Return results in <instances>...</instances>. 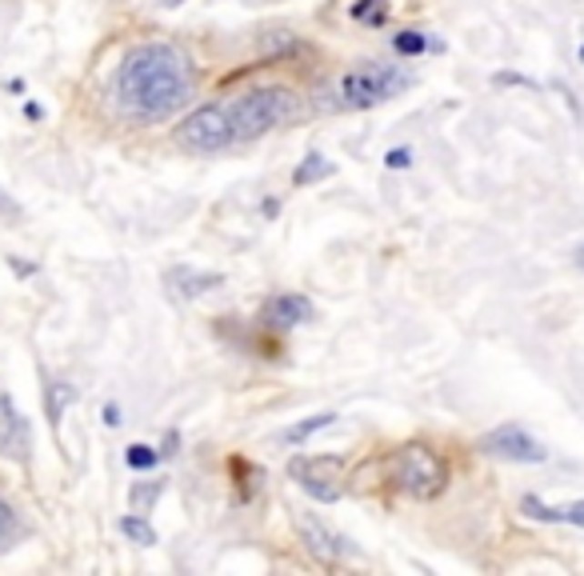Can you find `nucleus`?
I'll use <instances>...</instances> for the list:
<instances>
[{
	"label": "nucleus",
	"mask_w": 584,
	"mask_h": 576,
	"mask_svg": "<svg viewBox=\"0 0 584 576\" xmlns=\"http://www.w3.org/2000/svg\"><path fill=\"white\" fill-rule=\"evenodd\" d=\"M193 100V60L176 45L153 40L116 68V105L133 120H165Z\"/></svg>",
	"instance_id": "obj_1"
},
{
	"label": "nucleus",
	"mask_w": 584,
	"mask_h": 576,
	"mask_svg": "<svg viewBox=\"0 0 584 576\" xmlns=\"http://www.w3.org/2000/svg\"><path fill=\"white\" fill-rule=\"evenodd\" d=\"M233 140H253L268 128H280L300 116V96L292 88H253L225 108Z\"/></svg>",
	"instance_id": "obj_2"
},
{
	"label": "nucleus",
	"mask_w": 584,
	"mask_h": 576,
	"mask_svg": "<svg viewBox=\"0 0 584 576\" xmlns=\"http://www.w3.org/2000/svg\"><path fill=\"white\" fill-rule=\"evenodd\" d=\"M408 73L405 68H397V65H380V60H368V65H360V68H352V73L340 80V88H337V105L340 108H372V105H380V100H388V96H397L400 88L408 85Z\"/></svg>",
	"instance_id": "obj_3"
},
{
	"label": "nucleus",
	"mask_w": 584,
	"mask_h": 576,
	"mask_svg": "<svg viewBox=\"0 0 584 576\" xmlns=\"http://www.w3.org/2000/svg\"><path fill=\"white\" fill-rule=\"evenodd\" d=\"M397 480H400V489H405L408 497L428 500V497H437V492L445 489L448 464L440 460V452L428 449V444H405L400 457H397Z\"/></svg>",
	"instance_id": "obj_4"
},
{
	"label": "nucleus",
	"mask_w": 584,
	"mask_h": 576,
	"mask_svg": "<svg viewBox=\"0 0 584 576\" xmlns=\"http://www.w3.org/2000/svg\"><path fill=\"white\" fill-rule=\"evenodd\" d=\"M228 140H233V128H228V113L220 105L196 108L176 125V145L188 153H216Z\"/></svg>",
	"instance_id": "obj_5"
},
{
	"label": "nucleus",
	"mask_w": 584,
	"mask_h": 576,
	"mask_svg": "<svg viewBox=\"0 0 584 576\" xmlns=\"http://www.w3.org/2000/svg\"><path fill=\"white\" fill-rule=\"evenodd\" d=\"M288 472L297 477V484L317 500H340V460L337 457H297L288 464Z\"/></svg>",
	"instance_id": "obj_6"
},
{
	"label": "nucleus",
	"mask_w": 584,
	"mask_h": 576,
	"mask_svg": "<svg viewBox=\"0 0 584 576\" xmlns=\"http://www.w3.org/2000/svg\"><path fill=\"white\" fill-rule=\"evenodd\" d=\"M480 449L488 457H500V460H517V464H540L549 457V449L540 440H532L520 424H500L492 429L488 437H480Z\"/></svg>",
	"instance_id": "obj_7"
},
{
	"label": "nucleus",
	"mask_w": 584,
	"mask_h": 576,
	"mask_svg": "<svg viewBox=\"0 0 584 576\" xmlns=\"http://www.w3.org/2000/svg\"><path fill=\"white\" fill-rule=\"evenodd\" d=\"M28 449H33V432H28V420L16 412L13 397H0V457L8 460H28Z\"/></svg>",
	"instance_id": "obj_8"
},
{
	"label": "nucleus",
	"mask_w": 584,
	"mask_h": 576,
	"mask_svg": "<svg viewBox=\"0 0 584 576\" xmlns=\"http://www.w3.org/2000/svg\"><path fill=\"white\" fill-rule=\"evenodd\" d=\"M260 320L273 328H297L312 320V300L300 297V292H285V297H273L265 308H260Z\"/></svg>",
	"instance_id": "obj_9"
},
{
	"label": "nucleus",
	"mask_w": 584,
	"mask_h": 576,
	"mask_svg": "<svg viewBox=\"0 0 584 576\" xmlns=\"http://www.w3.org/2000/svg\"><path fill=\"white\" fill-rule=\"evenodd\" d=\"M297 529H300V537H305V544H308L312 552H317L320 561H340V557H348L345 541L332 537L325 524H320L317 517H308V512H300V517H297Z\"/></svg>",
	"instance_id": "obj_10"
},
{
	"label": "nucleus",
	"mask_w": 584,
	"mask_h": 576,
	"mask_svg": "<svg viewBox=\"0 0 584 576\" xmlns=\"http://www.w3.org/2000/svg\"><path fill=\"white\" fill-rule=\"evenodd\" d=\"M168 285H173L176 297L185 300H196L205 297V292H213L225 285V272H200V268H173L168 272Z\"/></svg>",
	"instance_id": "obj_11"
},
{
	"label": "nucleus",
	"mask_w": 584,
	"mask_h": 576,
	"mask_svg": "<svg viewBox=\"0 0 584 576\" xmlns=\"http://www.w3.org/2000/svg\"><path fill=\"white\" fill-rule=\"evenodd\" d=\"M332 420H337V412H317V417H308V420L288 424V429L280 432V440H285V444H305L308 437H317L320 429H328Z\"/></svg>",
	"instance_id": "obj_12"
},
{
	"label": "nucleus",
	"mask_w": 584,
	"mask_h": 576,
	"mask_svg": "<svg viewBox=\"0 0 584 576\" xmlns=\"http://www.w3.org/2000/svg\"><path fill=\"white\" fill-rule=\"evenodd\" d=\"M76 400V389L73 384H65V380H53L48 384V420L60 424V417H65V409Z\"/></svg>",
	"instance_id": "obj_13"
},
{
	"label": "nucleus",
	"mask_w": 584,
	"mask_h": 576,
	"mask_svg": "<svg viewBox=\"0 0 584 576\" xmlns=\"http://www.w3.org/2000/svg\"><path fill=\"white\" fill-rule=\"evenodd\" d=\"M332 173V160H325L320 153H312V157H305V165L292 173V185H317V180H325Z\"/></svg>",
	"instance_id": "obj_14"
},
{
	"label": "nucleus",
	"mask_w": 584,
	"mask_h": 576,
	"mask_svg": "<svg viewBox=\"0 0 584 576\" xmlns=\"http://www.w3.org/2000/svg\"><path fill=\"white\" fill-rule=\"evenodd\" d=\"M120 532H125L133 544H140V549H153V544H156V529L145 517H125V520H120Z\"/></svg>",
	"instance_id": "obj_15"
},
{
	"label": "nucleus",
	"mask_w": 584,
	"mask_h": 576,
	"mask_svg": "<svg viewBox=\"0 0 584 576\" xmlns=\"http://www.w3.org/2000/svg\"><path fill=\"white\" fill-rule=\"evenodd\" d=\"M160 489H165V484H160V480H148V484H133V492H128V504H133V512H140V517H145V512H148V509H153V504H156Z\"/></svg>",
	"instance_id": "obj_16"
},
{
	"label": "nucleus",
	"mask_w": 584,
	"mask_h": 576,
	"mask_svg": "<svg viewBox=\"0 0 584 576\" xmlns=\"http://www.w3.org/2000/svg\"><path fill=\"white\" fill-rule=\"evenodd\" d=\"M392 48H397L400 56H420V53L428 48V36H425V33H412V28H408V33L392 36Z\"/></svg>",
	"instance_id": "obj_17"
},
{
	"label": "nucleus",
	"mask_w": 584,
	"mask_h": 576,
	"mask_svg": "<svg viewBox=\"0 0 584 576\" xmlns=\"http://www.w3.org/2000/svg\"><path fill=\"white\" fill-rule=\"evenodd\" d=\"M292 45H297V40H292V33H285V28H273V33H265V36H260V53H268V56L288 53Z\"/></svg>",
	"instance_id": "obj_18"
},
{
	"label": "nucleus",
	"mask_w": 584,
	"mask_h": 576,
	"mask_svg": "<svg viewBox=\"0 0 584 576\" xmlns=\"http://www.w3.org/2000/svg\"><path fill=\"white\" fill-rule=\"evenodd\" d=\"M125 460L133 464V469H153V464L160 460V452H156V449H148V444H128Z\"/></svg>",
	"instance_id": "obj_19"
},
{
	"label": "nucleus",
	"mask_w": 584,
	"mask_h": 576,
	"mask_svg": "<svg viewBox=\"0 0 584 576\" xmlns=\"http://www.w3.org/2000/svg\"><path fill=\"white\" fill-rule=\"evenodd\" d=\"M13 532H16V512H13V504L0 497V541H8Z\"/></svg>",
	"instance_id": "obj_20"
},
{
	"label": "nucleus",
	"mask_w": 584,
	"mask_h": 576,
	"mask_svg": "<svg viewBox=\"0 0 584 576\" xmlns=\"http://www.w3.org/2000/svg\"><path fill=\"white\" fill-rule=\"evenodd\" d=\"M565 524H577V529H584V500H577V504H565Z\"/></svg>",
	"instance_id": "obj_21"
},
{
	"label": "nucleus",
	"mask_w": 584,
	"mask_h": 576,
	"mask_svg": "<svg viewBox=\"0 0 584 576\" xmlns=\"http://www.w3.org/2000/svg\"><path fill=\"white\" fill-rule=\"evenodd\" d=\"M385 165H388V168H408V165H412V153H408V148H392V153L385 157Z\"/></svg>",
	"instance_id": "obj_22"
},
{
	"label": "nucleus",
	"mask_w": 584,
	"mask_h": 576,
	"mask_svg": "<svg viewBox=\"0 0 584 576\" xmlns=\"http://www.w3.org/2000/svg\"><path fill=\"white\" fill-rule=\"evenodd\" d=\"M492 80H497V85H520V88H537L529 76H520V73H497Z\"/></svg>",
	"instance_id": "obj_23"
},
{
	"label": "nucleus",
	"mask_w": 584,
	"mask_h": 576,
	"mask_svg": "<svg viewBox=\"0 0 584 576\" xmlns=\"http://www.w3.org/2000/svg\"><path fill=\"white\" fill-rule=\"evenodd\" d=\"M377 5H380V0H357V5H352V16H368Z\"/></svg>",
	"instance_id": "obj_24"
},
{
	"label": "nucleus",
	"mask_w": 584,
	"mask_h": 576,
	"mask_svg": "<svg viewBox=\"0 0 584 576\" xmlns=\"http://www.w3.org/2000/svg\"><path fill=\"white\" fill-rule=\"evenodd\" d=\"M176 444H180V437H176V432H168V437H165V449H160V457H173Z\"/></svg>",
	"instance_id": "obj_25"
},
{
	"label": "nucleus",
	"mask_w": 584,
	"mask_h": 576,
	"mask_svg": "<svg viewBox=\"0 0 584 576\" xmlns=\"http://www.w3.org/2000/svg\"><path fill=\"white\" fill-rule=\"evenodd\" d=\"M105 424H108V429H116V424H120V409H116V404H108V409H105Z\"/></svg>",
	"instance_id": "obj_26"
},
{
	"label": "nucleus",
	"mask_w": 584,
	"mask_h": 576,
	"mask_svg": "<svg viewBox=\"0 0 584 576\" xmlns=\"http://www.w3.org/2000/svg\"><path fill=\"white\" fill-rule=\"evenodd\" d=\"M160 5H165V8H176V5H185V0H160Z\"/></svg>",
	"instance_id": "obj_27"
},
{
	"label": "nucleus",
	"mask_w": 584,
	"mask_h": 576,
	"mask_svg": "<svg viewBox=\"0 0 584 576\" xmlns=\"http://www.w3.org/2000/svg\"><path fill=\"white\" fill-rule=\"evenodd\" d=\"M577 265L584 268V248H577Z\"/></svg>",
	"instance_id": "obj_28"
},
{
	"label": "nucleus",
	"mask_w": 584,
	"mask_h": 576,
	"mask_svg": "<svg viewBox=\"0 0 584 576\" xmlns=\"http://www.w3.org/2000/svg\"><path fill=\"white\" fill-rule=\"evenodd\" d=\"M580 60H584V48H580Z\"/></svg>",
	"instance_id": "obj_29"
}]
</instances>
